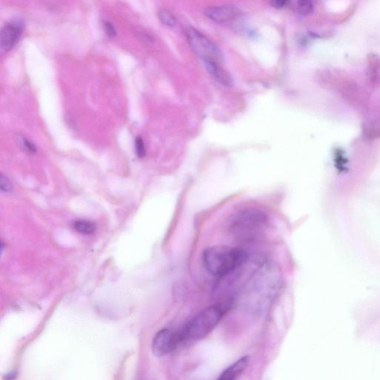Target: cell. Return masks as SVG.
I'll return each mask as SVG.
<instances>
[{"instance_id":"16","label":"cell","mask_w":380,"mask_h":380,"mask_svg":"<svg viewBox=\"0 0 380 380\" xmlns=\"http://www.w3.org/2000/svg\"><path fill=\"white\" fill-rule=\"evenodd\" d=\"M104 29L106 34L108 35L110 38H115L117 35V31L113 24L109 21L104 22Z\"/></svg>"},{"instance_id":"1","label":"cell","mask_w":380,"mask_h":380,"mask_svg":"<svg viewBox=\"0 0 380 380\" xmlns=\"http://www.w3.org/2000/svg\"><path fill=\"white\" fill-rule=\"evenodd\" d=\"M202 259L210 275L224 277L245 264L247 254L240 248L216 246L206 249Z\"/></svg>"},{"instance_id":"17","label":"cell","mask_w":380,"mask_h":380,"mask_svg":"<svg viewBox=\"0 0 380 380\" xmlns=\"http://www.w3.org/2000/svg\"><path fill=\"white\" fill-rule=\"evenodd\" d=\"M270 4L275 8H283L288 5L289 2L285 1V0H273V1L270 2Z\"/></svg>"},{"instance_id":"10","label":"cell","mask_w":380,"mask_h":380,"mask_svg":"<svg viewBox=\"0 0 380 380\" xmlns=\"http://www.w3.org/2000/svg\"><path fill=\"white\" fill-rule=\"evenodd\" d=\"M74 227L79 233L86 235L92 234L96 230V225L89 221H78Z\"/></svg>"},{"instance_id":"15","label":"cell","mask_w":380,"mask_h":380,"mask_svg":"<svg viewBox=\"0 0 380 380\" xmlns=\"http://www.w3.org/2000/svg\"><path fill=\"white\" fill-rule=\"evenodd\" d=\"M0 181H1L0 182V183H1L0 186H1V189L3 190V191L9 192L10 191L12 188H13V186H12V184L8 178L3 174H1V178H0Z\"/></svg>"},{"instance_id":"12","label":"cell","mask_w":380,"mask_h":380,"mask_svg":"<svg viewBox=\"0 0 380 380\" xmlns=\"http://www.w3.org/2000/svg\"><path fill=\"white\" fill-rule=\"evenodd\" d=\"M294 8L299 13L302 15H307L312 10V4L308 1H298L294 3Z\"/></svg>"},{"instance_id":"9","label":"cell","mask_w":380,"mask_h":380,"mask_svg":"<svg viewBox=\"0 0 380 380\" xmlns=\"http://www.w3.org/2000/svg\"><path fill=\"white\" fill-rule=\"evenodd\" d=\"M205 64L210 75L221 85L228 87H231L233 85L232 76L227 70L221 66V64L207 63Z\"/></svg>"},{"instance_id":"5","label":"cell","mask_w":380,"mask_h":380,"mask_svg":"<svg viewBox=\"0 0 380 380\" xmlns=\"http://www.w3.org/2000/svg\"><path fill=\"white\" fill-rule=\"evenodd\" d=\"M180 332L169 329H163L154 336L152 350L154 356L161 358L168 355L181 346Z\"/></svg>"},{"instance_id":"11","label":"cell","mask_w":380,"mask_h":380,"mask_svg":"<svg viewBox=\"0 0 380 380\" xmlns=\"http://www.w3.org/2000/svg\"><path fill=\"white\" fill-rule=\"evenodd\" d=\"M159 17L165 26L174 27L176 25L175 17L168 10L161 9L159 12Z\"/></svg>"},{"instance_id":"4","label":"cell","mask_w":380,"mask_h":380,"mask_svg":"<svg viewBox=\"0 0 380 380\" xmlns=\"http://www.w3.org/2000/svg\"><path fill=\"white\" fill-rule=\"evenodd\" d=\"M267 223L265 214L256 210H242L236 214L231 222L233 233L242 237H254Z\"/></svg>"},{"instance_id":"2","label":"cell","mask_w":380,"mask_h":380,"mask_svg":"<svg viewBox=\"0 0 380 380\" xmlns=\"http://www.w3.org/2000/svg\"><path fill=\"white\" fill-rule=\"evenodd\" d=\"M228 307V303H219L210 306L190 320L185 326L178 330L182 344L206 337L221 322Z\"/></svg>"},{"instance_id":"14","label":"cell","mask_w":380,"mask_h":380,"mask_svg":"<svg viewBox=\"0 0 380 380\" xmlns=\"http://www.w3.org/2000/svg\"><path fill=\"white\" fill-rule=\"evenodd\" d=\"M20 142L23 149H25L31 153L37 152L38 151L37 147H36V146L33 144V142L30 141L29 140L25 138H21L20 139Z\"/></svg>"},{"instance_id":"3","label":"cell","mask_w":380,"mask_h":380,"mask_svg":"<svg viewBox=\"0 0 380 380\" xmlns=\"http://www.w3.org/2000/svg\"><path fill=\"white\" fill-rule=\"evenodd\" d=\"M186 36L193 52L205 64H221L223 59L221 51L219 46L207 38L205 35L192 28L187 30Z\"/></svg>"},{"instance_id":"8","label":"cell","mask_w":380,"mask_h":380,"mask_svg":"<svg viewBox=\"0 0 380 380\" xmlns=\"http://www.w3.org/2000/svg\"><path fill=\"white\" fill-rule=\"evenodd\" d=\"M249 364V358L244 356L223 372L217 380H236L246 370Z\"/></svg>"},{"instance_id":"6","label":"cell","mask_w":380,"mask_h":380,"mask_svg":"<svg viewBox=\"0 0 380 380\" xmlns=\"http://www.w3.org/2000/svg\"><path fill=\"white\" fill-rule=\"evenodd\" d=\"M23 31V24L20 20L11 21L3 27L0 33V45L5 52H9L20 41Z\"/></svg>"},{"instance_id":"13","label":"cell","mask_w":380,"mask_h":380,"mask_svg":"<svg viewBox=\"0 0 380 380\" xmlns=\"http://www.w3.org/2000/svg\"><path fill=\"white\" fill-rule=\"evenodd\" d=\"M136 150L137 156L140 158H144L146 156V148L144 140L140 136L136 138Z\"/></svg>"},{"instance_id":"7","label":"cell","mask_w":380,"mask_h":380,"mask_svg":"<svg viewBox=\"0 0 380 380\" xmlns=\"http://www.w3.org/2000/svg\"><path fill=\"white\" fill-rule=\"evenodd\" d=\"M205 14L213 22L227 24L240 17L242 12L235 6L224 5L209 7L205 10Z\"/></svg>"}]
</instances>
